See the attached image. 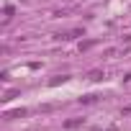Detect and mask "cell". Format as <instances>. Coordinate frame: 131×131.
I'll return each mask as SVG.
<instances>
[{
  "label": "cell",
  "mask_w": 131,
  "mask_h": 131,
  "mask_svg": "<svg viewBox=\"0 0 131 131\" xmlns=\"http://www.w3.org/2000/svg\"><path fill=\"white\" fill-rule=\"evenodd\" d=\"M77 36H85L82 28H75V31H67V34H59L57 39H64V41H70V39H77Z\"/></svg>",
  "instance_id": "6da1fadb"
},
{
  "label": "cell",
  "mask_w": 131,
  "mask_h": 131,
  "mask_svg": "<svg viewBox=\"0 0 131 131\" xmlns=\"http://www.w3.org/2000/svg\"><path fill=\"white\" fill-rule=\"evenodd\" d=\"M85 126V118H70V121H64V128H80Z\"/></svg>",
  "instance_id": "7a4b0ae2"
},
{
  "label": "cell",
  "mask_w": 131,
  "mask_h": 131,
  "mask_svg": "<svg viewBox=\"0 0 131 131\" xmlns=\"http://www.w3.org/2000/svg\"><path fill=\"white\" fill-rule=\"evenodd\" d=\"M90 80H95V82L103 80V72H100V70H93V72H90Z\"/></svg>",
  "instance_id": "3957f363"
},
{
  "label": "cell",
  "mask_w": 131,
  "mask_h": 131,
  "mask_svg": "<svg viewBox=\"0 0 131 131\" xmlns=\"http://www.w3.org/2000/svg\"><path fill=\"white\" fill-rule=\"evenodd\" d=\"M10 18H13V8L8 5V8H5V21H10Z\"/></svg>",
  "instance_id": "277c9868"
}]
</instances>
